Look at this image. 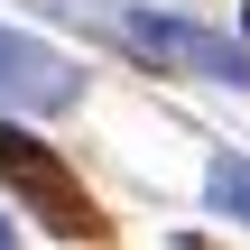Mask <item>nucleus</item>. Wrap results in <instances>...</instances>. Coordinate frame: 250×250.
Wrapping results in <instances>:
<instances>
[{
  "instance_id": "nucleus-4",
  "label": "nucleus",
  "mask_w": 250,
  "mask_h": 250,
  "mask_svg": "<svg viewBox=\"0 0 250 250\" xmlns=\"http://www.w3.org/2000/svg\"><path fill=\"white\" fill-rule=\"evenodd\" d=\"M204 204L250 232V148H213V158H204Z\"/></svg>"
},
{
  "instance_id": "nucleus-1",
  "label": "nucleus",
  "mask_w": 250,
  "mask_h": 250,
  "mask_svg": "<svg viewBox=\"0 0 250 250\" xmlns=\"http://www.w3.org/2000/svg\"><path fill=\"white\" fill-rule=\"evenodd\" d=\"M0 186H9V204H28V223H46L56 241H83V250L111 241V223H102V204L83 195V176L65 167V148L28 139L19 121H0Z\"/></svg>"
},
{
  "instance_id": "nucleus-3",
  "label": "nucleus",
  "mask_w": 250,
  "mask_h": 250,
  "mask_svg": "<svg viewBox=\"0 0 250 250\" xmlns=\"http://www.w3.org/2000/svg\"><path fill=\"white\" fill-rule=\"evenodd\" d=\"M74 102H83V65L28 28H0V111H74Z\"/></svg>"
},
{
  "instance_id": "nucleus-6",
  "label": "nucleus",
  "mask_w": 250,
  "mask_h": 250,
  "mask_svg": "<svg viewBox=\"0 0 250 250\" xmlns=\"http://www.w3.org/2000/svg\"><path fill=\"white\" fill-rule=\"evenodd\" d=\"M241 28H250V0H241Z\"/></svg>"
},
{
  "instance_id": "nucleus-2",
  "label": "nucleus",
  "mask_w": 250,
  "mask_h": 250,
  "mask_svg": "<svg viewBox=\"0 0 250 250\" xmlns=\"http://www.w3.org/2000/svg\"><path fill=\"white\" fill-rule=\"evenodd\" d=\"M121 37H130L148 65H167V74H195V83H232V93H250V37H223V28L176 19V9H121Z\"/></svg>"
},
{
  "instance_id": "nucleus-5",
  "label": "nucleus",
  "mask_w": 250,
  "mask_h": 250,
  "mask_svg": "<svg viewBox=\"0 0 250 250\" xmlns=\"http://www.w3.org/2000/svg\"><path fill=\"white\" fill-rule=\"evenodd\" d=\"M0 250H19V232H9V213H0Z\"/></svg>"
}]
</instances>
